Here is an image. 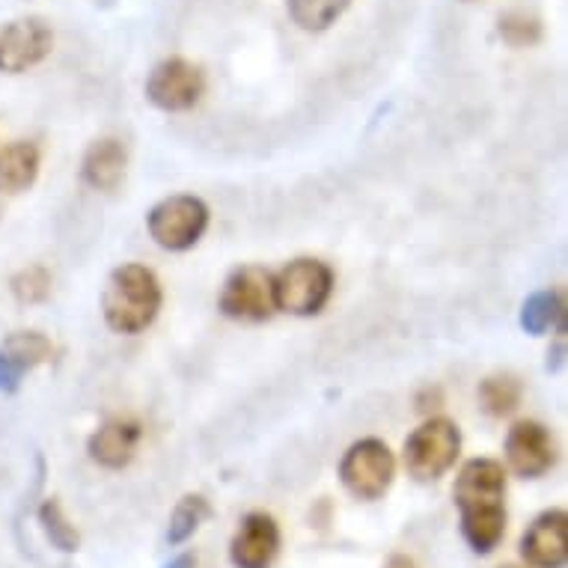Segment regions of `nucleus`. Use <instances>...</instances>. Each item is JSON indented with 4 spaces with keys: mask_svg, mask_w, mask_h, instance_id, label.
Instances as JSON below:
<instances>
[{
    "mask_svg": "<svg viewBox=\"0 0 568 568\" xmlns=\"http://www.w3.org/2000/svg\"><path fill=\"white\" fill-rule=\"evenodd\" d=\"M462 536L474 554H491L506 532V470L494 458H470L456 476Z\"/></svg>",
    "mask_w": 568,
    "mask_h": 568,
    "instance_id": "1",
    "label": "nucleus"
},
{
    "mask_svg": "<svg viewBox=\"0 0 568 568\" xmlns=\"http://www.w3.org/2000/svg\"><path fill=\"white\" fill-rule=\"evenodd\" d=\"M161 310V283L146 265H120L102 292L104 322L116 334H140Z\"/></svg>",
    "mask_w": 568,
    "mask_h": 568,
    "instance_id": "2",
    "label": "nucleus"
},
{
    "mask_svg": "<svg viewBox=\"0 0 568 568\" xmlns=\"http://www.w3.org/2000/svg\"><path fill=\"white\" fill-rule=\"evenodd\" d=\"M462 453V432L453 419L432 417L405 440V467L417 483H435L456 465Z\"/></svg>",
    "mask_w": 568,
    "mask_h": 568,
    "instance_id": "3",
    "label": "nucleus"
},
{
    "mask_svg": "<svg viewBox=\"0 0 568 568\" xmlns=\"http://www.w3.org/2000/svg\"><path fill=\"white\" fill-rule=\"evenodd\" d=\"M334 292V271L318 260H295L274 274V307L290 316H316Z\"/></svg>",
    "mask_w": 568,
    "mask_h": 568,
    "instance_id": "4",
    "label": "nucleus"
},
{
    "mask_svg": "<svg viewBox=\"0 0 568 568\" xmlns=\"http://www.w3.org/2000/svg\"><path fill=\"white\" fill-rule=\"evenodd\" d=\"M393 476H396V458L390 447L378 438L357 440L345 449L343 462H339V483L352 497L357 500H382L384 494L390 491Z\"/></svg>",
    "mask_w": 568,
    "mask_h": 568,
    "instance_id": "5",
    "label": "nucleus"
},
{
    "mask_svg": "<svg viewBox=\"0 0 568 568\" xmlns=\"http://www.w3.org/2000/svg\"><path fill=\"white\" fill-rule=\"evenodd\" d=\"M146 226L159 247L182 253L203 239L209 226V205L194 194L168 196L146 215Z\"/></svg>",
    "mask_w": 568,
    "mask_h": 568,
    "instance_id": "6",
    "label": "nucleus"
},
{
    "mask_svg": "<svg viewBox=\"0 0 568 568\" xmlns=\"http://www.w3.org/2000/svg\"><path fill=\"white\" fill-rule=\"evenodd\" d=\"M217 307L235 322H265L274 313V274L260 265L235 268L224 283Z\"/></svg>",
    "mask_w": 568,
    "mask_h": 568,
    "instance_id": "7",
    "label": "nucleus"
},
{
    "mask_svg": "<svg viewBox=\"0 0 568 568\" xmlns=\"http://www.w3.org/2000/svg\"><path fill=\"white\" fill-rule=\"evenodd\" d=\"M205 93V75L203 69L187 63L182 57L164 60L150 72L146 78V99H150L159 111L179 113L191 111Z\"/></svg>",
    "mask_w": 568,
    "mask_h": 568,
    "instance_id": "8",
    "label": "nucleus"
},
{
    "mask_svg": "<svg viewBox=\"0 0 568 568\" xmlns=\"http://www.w3.org/2000/svg\"><path fill=\"white\" fill-rule=\"evenodd\" d=\"M54 33L42 19H16L0 24V72H28L51 54Z\"/></svg>",
    "mask_w": 568,
    "mask_h": 568,
    "instance_id": "9",
    "label": "nucleus"
},
{
    "mask_svg": "<svg viewBox=\"0 0 568 568\" xmlns=\"http://www.w3.org/2000/svg\"><path fill=\"white\" fill-rule=\"evenodd\" d=\"M506 462L524 479H539V476L548 474L557 462L550 432L536 419L515 423L506 435Z\"/></svg>",
    "mask_w": 568,
    "mask_h": 568,
    "instance_id": "10",
    "label": "nucleus"
},
{
    "mask_svg": "<svg viewBox=\"0 0 568 568\" xmlns=\"http://www.w3.org/2000/svg\"><path fill=\"white\" fill-rule=\"evenodd\" d=\"M280 554V527L268 513L244 515L233 541L230 562L235 568H271Z\"/></svg>",
    "mask_w": 568,
    "mask_h": 568,
    "instance_id": "11",
    "label": "nucleus"
},
{
    "mask_svg": "<svg viewBox=\"0 0 568 568\" xmlns=\"http://www.w3.org/2000/svg\"><path fill=\"white\" fill-rule=\"evenodd\" d=\"M521 557L532 568H562L568 559V515L548 509L527 527L521 539Z\"/></svg>",
    "mask_w": 568,
    "mask_h": 568,
    "instance_id": "12",
    "label": "nucleus"
},
{
    "mask_svg": "<svg viewBox=\"0 0 568 568\" xmlns=\"http://www.w3.org/2000/svg\"><path fill=\"white\" fill-rule=\"evenodd\" d=\"M140 438H143V432H140L138 423H131V419H108L102 429H95L87 449H90V458H93L95 465L108 467V470H122L134 458V453H138Z\"/></svg>",
    "mask_w": 568,
    "mask_h": 568,
    "instance_id": "13",
    "label": "nucleus"
},
{
    "mask_svg": "<svg viewBox=\"0 0 568 568\" xmlns=\"http://www.w3.org/2000/svg\"><path fill=\"white\" fill-rule=\"evenodd\" d=\"M125 168H129V152L120 140H95L84 155L81 176L95 191H116L125 179Z\"/></svg>",
    "mask_w": 568,
    "mask_h": 568,
    "instance_id": "14",
    "label": "nucleus"
},
{
    "mask_svg": "<svg viewBox=\"0 0 568 568\" xmlns=\"http://www.w3.org/2000/svg\"><path fill=\"white\" fill-rule=\"evenodd\" d=\"M39 176V150L30 140H16L0 152V194H21Z\"/></svg>",
    "mask_w": 568,
    "mask_h": 568,
    "instance_id": "15",
    "label": "nucleus"
},
{
    "mask_svg": "<svg viewBox=\"0 0 568 568\" xmlns=\"http://www.w3.org/2000/svg\"><path fill=\"white\" fill-rule=\"evenodd\" d=\"M521 327L532 336L548 334L554 327L566 331V304H562V295L554 290L530 295L521 307Z\"/></svg>",
    "mask_w": 568,
    "mask_h": 568,
    "instance_id": "16",
    "label": "nucleus"
},
{
    "mask_svg": "<svg viewBox=\"0 0 568 568\" xmlns=\"http://www.w3.org/2000/svg\"><path fill=\"white\" fill-rule=\"evenodd\" d=\"M352 0H286L290 19L307 33H322L348 10Z\"/></svg>",
    "mask_w": 568,
    "mask_h": 568,
    "instance_id": "17",
    "label": "nucleus"
},
{
    "mask_svg": "<svg viewBox=\"0 0 568 568\" xmlns=\"http://www.w3.org/2000/svg\"><path fill=\"white\" fill-rule=\"evenodd\" d=\"M209 518H212V506H209L203 494H185L173 509V515H170L168 541L176 548V545L191 539Z\"/></svg>",
    "mask_w": 568,
    "mask_h": 568,
    "instance_id": "18",
    "label": "nucleus"
},
{
    "mask_svg": "<svg viewBox=\"0 0 568 568\" xmlns=\"http://www.w3.org/2000/svg\"><path fill=\"white\" fill-rule=\"evenodd\" d=\"M0 354L10 364L19 366L21 373H28V369L45 364L48 357H51V343L42 334H37V331H21V334H12L3 339Z\"/></svg>",
    "mask_w": 568,
    "mask_h": 568,
    "instance_id": "19",
    "label": "nucleus"
},
{
    "mask_svg": "<svg viewBox=\"0 0 568 568\" xmlns=\"http://www.w3.org/2000/svg\"><path fill=\"white\" fill-rule=\"evenodd\" d=\"M479 402L491 417H509L521 402V384L513 375H491L479 384Z\"/></svg>",
    "mask_w": 568,
    "mask_h": 568,
    "instance_id": "20",
    "label": "nucleus"
},
{
    "mask_svg": "<svg viewBox=\"0 0 568 568\" xmlns=\"http://www.w3.org/2000/svg\"><path fill=\"white\" fill-rule=\"evenodd\" d=\"M39 524H42L48 541H51L57 550H63V554H75V550L81 548V536H78L75 524H69V518H65L63 509H60V504H57L54 497L45 500L42 509H39Z\"/></svg>",
    "mask_w": 568,
    "mask_h": 568,
    "instance_id": "21",
    "label": "nucleus"
},
{
    "mask_svg": "<svg viewBox=\"0 0 568 568\" xmlns=\"http://www.w3.org/2000/svg\"><path fill=\"white\" fill-rule=\"evenodd\" d=\"M12 292L24 304H39L51 292V277H48V271L42 265H33V268H24L19 277L12 280Z\"/></svg>",
    "mask_w": 568,
    "mask_h": 568,
    "instance_id": "22",
    "label": "nucleus"
},
{
    "mask_svg": "<svg viewBox=\"0 0 568 568\" xmlns=\"http://www.w3.org/2000/svg\"><path fill=\"white\" fill-rule=\"evenodd\" d=\"M500 33L509 45H530L539 39V24L524 16H509V19L500 21Z\"/></svg>",
    "mask_w": 568,
    "mask_h": 568,
    "instance_id": "23",
    "label": "nucleus"
},
{
    "mask_svg": "<svg viewBox=\"0 0 568 568\" xmlns=\"http://www.w3.org/2000/svg\"><path fill=\"white\" fill-rule=\"evenodd\" d=\"M21 369L16 364H10L3 354H0V390H16L21 382Z\"/></svg>",
    "mask_w": 568,
    "mask_h": 568,
    "instance_id": "24",
    "label": "nucleus"
},
{
    "mask_svg": "<svg viewBox=\"0 0 568 568\" xmlns=\"http://www.w3.org/2000/svg\"><path fill=\"white\" fill-rule=\"evenodd\" d=\"M161 568H196V557L194 554H179V557H173L168 566Z\"/></svg>",
    "mask_w": 568,
    "mask_h": 568,
    "instance_id": "25",
    "label": "nucleus"
},
{
    "mask_svg": "<svg viewBox=\"0 0 568 568\" xmlns=\"http://www.w3.org/2000/svg\"><path fill=\"white\" fill-rule=\"evenodd\" d=\"M384 568H417V562H414L410 557H405V554H393Z\"/></svg>",
    "mask_w": 568,
    "mask_h": 568,
    "instance_id": "26",
    "label": "nucleus"
},
{
    "mask_svg": "<svg viewBox=\"0 0 568 568\" xmlns=\"http://www.w3.org/2000/svg\"><path fill=\"white\" fill-rule=\"evenodd\" d=\"M506 568H515V566H506Z\"/></svg>",
    "mask_w": 568,
    "mask_h": 568,
    "instance_id": "27",
    "label": "nucleus"
}]
</instances>
